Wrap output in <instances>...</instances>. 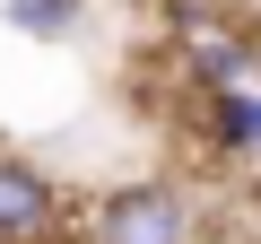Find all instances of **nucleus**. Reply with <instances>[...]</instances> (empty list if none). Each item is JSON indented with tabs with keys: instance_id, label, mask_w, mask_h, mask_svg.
<instances>
[{
	"instance_id": "3",
	"label": "nucleus",
	"mask_w": 261,
	"mask_h": 244,
	"mask_svg": "<svg viewBox=\"0 0 261 244\" xmlns=\"http://www.w3.org/2000/svg\"><path fill=\"white\" fill-rule=\"evenodd\" d=\"M192 140H200L218 166H252V175H261V87H218V96H200Z\"/></svg>"
},
{
	"instance_id": "1",
	"label": "nucleus",
	"mask_w": 261,
	"mask_h": 244,
	"mask_svg": "<svg viewBox=\"0 0 261 244\" xmlns=\"http://www.w3.org/2000/svg\"><path fill=\"white\" fill-rule=\"evenodd\" d=\"M87 244H192V201L174 183H113L87 209Z\"/></svg>"
},
{
	"instance_id": "4",
	"label": "nucleus",
	"mask_w": 261,
	"mask_h": 244,
	"mask_svg": "<svg viewBox=\"0 0 261 244\" xmlns=\"http://www.w3.org/2000/svg\"><path fill=\"white\" fill-rule=\"evenodd\" d=\"M79 18H87V0H9V27L27 44H61Z\"/></svg>"
},
{
	"instance_id": "5",
	"label": "nucleus",
	"mask_w": 261,
	"mask_h": 244,
	"mask_svg": "<svg viewBox=\"0 0 261 244\" xmlns=\"http://www.w3.org/2000/svg\"><path fill=\"white\" fill-rule=\"evenodd\" d=\"M252 87H261V27H252Z\"/></svg>"
},
{
	"instance_id": "6",
	"label": "nucleus",
	"mask_w": 261,
	"mask_h": 244,
	"mask_svg": "<svg viewBox=\"0 0 261 244\" xmlns=\"http://www.w3.org/2000/svg\"><path fill=\"white\" fill-rule=\"evenodd\" d=\"M244 201H252V218H261V175H252V183H244Z\"/></svg>"
},
{
	"instance_id": "2",
	"label": "nucleus",
	"mask_w": 261,
	"mask_h": 244,
	"mask_svg": "<svg viewBox=\"0 0 261 244\" xmlns=\"http://www.w3.org/2000/svg\"><path fill=\"white\" fill-rule=\"evenodd\" d=\"M53 227L70 235L61 183H53L35 157H0V244H53Z\"/></svg>"
}]
</instances>
